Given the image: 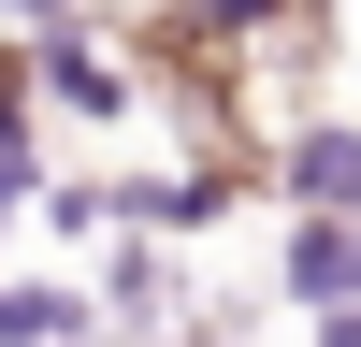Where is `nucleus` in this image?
<instances>
[{
	"label": "nucleus",
	"mask_w": 361,
	"mask_h": 347,
	"mask_svg": "<svg viewBox=\"0 0 361 347\" xmlns=\"http://www.w3.org/2000/svg\"><path fill=\"white\" fill-rule=\"evenodd\" d=\"M73 333H87L73 289H15V275H0V347H73Z\"/></svg>",
	"instance_id": "1"
},
{
	"label": "nucleus",
	"mask_w": 361,
	"mask_h": 347,
	"mask_svg": "<svg viewBox=\"0 0 361 347\" xmlns=\"http://www.w3.org/2000/svg\"><path fill=\"white\" fill-rule=\"evenodd\" d=\"M289 202H361V130H318L289 159Z\"/></svg>",
	"instance_id": "2"
},
{
	"label": "nucleus",
	"mask_w": 361,
	"mask_h": 347,
	"mask_svg": "<svg viewBox=\"0 0 361 347\" xmlns=\"http://www.w3.org/2000/svg\"><path fill=\"white\" fill-rule=\"evenodd\" d=\"M29 188H44V174H29V116H15V58H0V217H15Z\"/></svg>",
	"instance_id": "3"
},
{
	"label": "nucleus",
	"mask_w": 361,
	"mask_h": 347,
	"mask_svg": "<svg viewBox=\"0 0 361 347\" xmlns=\"http://www.w3.org/2000/svg\"><path fill=\"white\" fill-rule=\"evenodd\" d=\"M44 87H58L73 116H116V73H102V58H73V44H44Z\"/></svg>",
	"instance_id": "4"
},
{
	"label": "nucleus",
	"mask_w": 361,
	"mask_h": 347,
	"mask_svg": "<svg viewBox=\"0 0 361 347\" xmlns=\"http://www.w3.org/2000/svg\"><path fill=\"white\" fill-rule=\"evenodd\" d=\"M0 15H58V0H0Z\"/></svg>",
	"instance_id": "5"
},
{
	"label": "nucleus",
	"mask_w": 361,
	"mask_h": 347,
	"mask_svg": "<svg viewBox=\"0 0 361 347\" xmlns=\"http://www.w3.org/2000/svg\"><path fill=\"white\" fill-rule=\"evenodd\" d=\"M333 347H361V318H333Z\"/></svg>",
	"instance_id": "6"
}]
</instances>
